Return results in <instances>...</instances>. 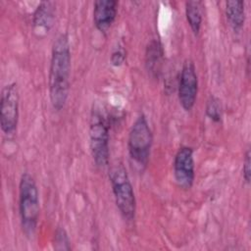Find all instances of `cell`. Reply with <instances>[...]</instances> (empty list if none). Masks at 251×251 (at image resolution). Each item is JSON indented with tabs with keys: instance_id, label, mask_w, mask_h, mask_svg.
Listing matches in <instances>:
<instances>
[{
	"instance_id": "cell-8",
	"label": "cell",
	"mask_w": 251,
	"mask_h": 251,
	"mask_svg": "<svg viewBox=\"0 0 251 251\" xmlns=\"http://www.w3.org/2000/svg\"><path fill=\"white\" fill-rule=\"evenodd\" d=\"M174 177L182 189H190L195 178V163L193 149L189 146L180 147L174 159Z\"/></svg>"
},
{
	"instance_id": "cell-7",
	"label": "cell",
	"mask_w": 251,
	"mask_h": 251,
	"mask_svg": "<svg viewBox=\"0 0 251 251\" xmlns=\"http://www.w3.org/2000/svg\"><path fill=\"white\" fill-rule=\"evenodd\" d=\"M198 77L195 66L191 61H185L178 79V100L185 111H190L197 98Z\"/></svg>"
},
{
	"instance_id": "cell-4",
	"label": "cell",
	"mask_w": 251,
	"mask_h": 251,
	"mask_svg": "<svg viewBox=\"0 0 251 251\" xmlns=\"http://www.w3.org/2000/svg\"><path fill=\"white\" fill-rule=\"evenodd\" d=\"M152 144V130L146 117L143 114H140L130 127L127 139V149L130 159L141 170L145 169L148 165Z\"/></svg>"
},
{
	"instance_id": "cell-5",
	"label": "cell",
	"mask_w": 251,
	"mask_h": 251,
	"mask_svg": "<svg viewBox=\"0 0 251 251\" xmlns=\"http://www.w3.org/2000/svg\"><path fill=\"white\" fill-rule=\"evenodd\" d=\"M109 125L102 113L93 109L89 123V147L97 167H106L109 163Z\"/></svg>"
},
{
	"instance_id": "cell-1",
	"label": "cell",
	"mask_w": 251,
	"mask_h": 251,
	"mask_svg": "<svg viewBox=\"0 0 251 251\" xmlns=\"http://www.w3.org/2000/svg\"><path fill=\"white\" fill-rule=\"evenodd\" d=\"M71 66L69 36L66 33H61L53 42L48 81L50 102L56 111L64 109L69 96Z\"/></svg>"
},
{
	"instance_id": "cell-6",
	"label": "cell",
	"mask_w": 251,
	"mask_h": 251,
	"mask_svg": "<svg viewBox=\"0 0 251 251\" xmlns=\"http://www.w3.org/2000/svg\"><path fill=\"white\" fill-rule=\"evenodd\" d=\"M20 95L16 82L9 83L2 88L0 98V124L6 134H12L17 129L19 120Z\"/></svg>"
},
{
	"instance_id": "cell-14",
	"label": "cell",
	"mask_w": 251,
	"mask_h": 251,
	"mask_svg": "<svg viewBox=\"0 0 251 251\" xmlns=\"http://www.w3.org/2000/svg\"><path fill=\"white\" fill-rule=\"evenodd\" d=\"M206 115L215 123H220L223 117V107L218 97L211 95L206 103Z\"/></svg>"
},
{
	"instance_id": "cell-2",
	"label": "cell",
	"mask_w": 251,
	"mask_h": 251,
	"mask_svg": "<svg viewBox=\"0 0 251 251\" xmlns=\"http://www.w3.org/2000/svg\"><path fill=\"white\" fill-rule=\"evenodd\" d=\"M19 211L23 231L26 237H33L39 219V193L35 179L24 173L19 184Z\"/></svg>"
},
{
	"instance_id": "cell-13",
	"label": "cell",
	"mask_w": 251,
	"mask_h": 251,
	"mask_svg": "<svg viewBox=\"0 0 251 251\" xmlns=\"http://www.w3.org/2000/svg\"><path fill=\"white\" fill-rule=\"evenodd\" d=\"M202 3L200 1L185 2V16L187 23L195 35H198L202 24Z\"/></svg>"
},
{
	"instance_id": "cell-15",
	"label": "cell",
	"mask_w": 251,
	"mask_h": 251,
	"mask_svg": "<svg viewBox=\"0 0 251 251\" xmlns=\"http://www.w3.org/2000/svg\"><path fill=\"white\" fill-rule=\"evenodd\" d=\"M53 247L55 250H71V241L66 229L58 226L53 236Z\"/></svg>"
},
{
	"instance_id": "cell-17",
	"label": "cell",
	"mask_w": 251,
	"mask_h": 251,
	"mask_svg": "<svg viewBox=\"0 0 251 251\" xmlns=\"http://www.w3.org/2000/svg\"><path fill=\"white\" fill-rule=\"evenodd\" d=\"M250 149L248 148L244 154V159H243V167H242V175H243V178L245 180V182L247 184L250 183V178H251V168H250Z\"/></svg>"
},
{
	"instance_id": "cell-12",
	"label": "cell",
	"mask_w": 251,
	"mask_h": 251,
	"mask_svg": "<svg viewBox=\"0 0 251 251\" xmlns=\"http://www.w3.org/2000/svg\"><path fill=\"white\" fill-rule=\"evenodd\" d=\"M226 16L234 31L242 28L245 22V4L241 0L226 2Z\"/></svg>"
},
{
	"instance_id": "cell-16",
	"label": "cell",
	"mask_w": 251,
	"mask_h": 251,
	"mask_svg": "<svg viewBox=\"0 0 251 251\" xmlns=\"http://www.w3.org/2000/svg\"><path fill=\"white\" fill-rule=\"evenodd\" d=\"M126 57V50L122 46H119L116 49H114V51L111 54V64L115 67H120L125 63Z\"/></svg>"
},
{
	"instance_id": "cell-9",
	"label": "cell",
	"mask_w": 251,
	"mask_h": 251,
	"mask_svg": "<svg viewBox=\"0 0 251 251\" xmlns=\"http://www.w3.org/2000/svg\"><path fill=\"white\" fill-rule=\"evenodd\" d=\"M119 3L115 0H97L93 4V23L102 33H106L114 24Z\"/></svg>"
},
{
	"instance_id": "cell-3",
	"label": "cell",
	"mask_w": 251,
	"mask_h": 251,
	"mask_svg": "<svg viewBox=\"0 0 251 251\" xmlns=\"http://www.w3.org/2000/svg\"><path fill=\"white\" fill-rule=\"evenodd\" d=\"M111 186L116 205L123 218L131 222L135 218L136 199L132 184L123 163H116L110 169Z\"/></svg>"
},
{
	"instance_id": "cell-10",
	"label": "cell",
	"mask_w": 251,
	"mask_h": 251,
	"mask_svg": "<svg viewBox=\"0 0 251 251\" xmlns=\"http://www.w3.org/2000/svg\"><path fill=\"white\" fill-rule=\"evenodd\" d=\"M55 3L52 1H41L36 7L32 17V27L38 37L46 35L54 25Z\"/></svg>"
},
{
	"instance_id": "cell-11",
	"label": "cell",
	"mask_w": 251,
	"mask_h": 251,
	"mask_svg": "<svg viewBox=\"0 0 251 251\" xmlns=\"http://www.w3.org/2000/svg\"><path fill=\"white\" fill-rule=\"evenodd\" d=\"M164 58V49L159 39H152L146 46L145 51V66L148 73L156 77L158 76Z\"/></svg>"
}]
</instances>
